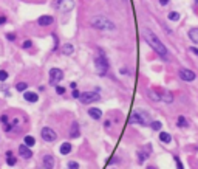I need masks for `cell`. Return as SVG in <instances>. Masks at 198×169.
<instances>
[{
  "label": "cell",
  "mask_w": 198,
  "mask_h": 169,
  "mask_svg": "<svg viewBox=\"0 0 198 169\" xmlns=\"http://www.w3.org/2000/svg\"><path fill=\"white\" fill-rule=\"evenodd\" d=\"M142 36H144V39H146V42L163 58V59H169V51H167V48H166V45L158 39V36L152 31V30H149V28H146L144 31H142Z\"/></svg>",
  "instance_id": "6da1fadb"
},
{
  "label": "cell",
  "mask_w": 198,
  "mask_h": 169,
  "mask_svg": "<svg viewBox=\"0 0 198 169\" xmlns=\"http://www.w3.org/2000/svg\"><path fill=\"white\" fill-rule=\"evenodd\" d=\"M90 24H91L93 28H96L99 31H113V30H116V25L105 16H94Z\"/></svg>",
  "instance_id": "7a4b0ae2"
},
{
  "label": "cell",
  "mask_w": 198,
  "mask_h": 169,
  "mask_svg": "<svg viewBox=\"0 0 198 169\" xmlns=\"http://www.w3.org/2000/svg\"><path fill=\"white\" fill-rule=\"evenodd\" d=\"M129 123L130 124H138V126H150L152 123V118H150V113L142 110V109H136L130 118H129Z\"/></svg>",
  "instance_id": "3957f363"
},
{
  "label": "cell",
  "mask_w": 198,
  "mask_h": 169,
  "mask_svg": "<svg viewBox=\"0 0 198 169\" xmlns=\"http://www.w3.org/2000/svg\"><path fill=\"white\" fill-rule=\"evenodd\" d=\"M94 67H96L97 75H101V76H104L109 72V61H107L104 51H99V56L94 58Z\"/></svg>",
  "instance_id": "277c9868"
},
{
  "label": "cell",
  "mask_w": 198,
  "mask_h": 169,
  "mask_svg": "<svg viewBox=\"0 0 198 169\" xmlns=\"http://www.w3.org/2000/svg\"><path fill=\"white\" fill-rule=\"evenodd\" d=\"M101 99V95H99V90L96 89V90H91V92H82L80 93V98H79V101H80V104H91V102H96V101H99Z\"/></svg>",
  "instance_id": "5b68a950"
},
{
  "label": "cell",
  "mask_w": 198,
  "mask_h": 169,
  "mask_svg": "<svg viewBox=\"0 0 198 169\" xmlns=\"http://www.w3.org/2000/svg\"><path fill=\"white\" fill-rule=\"evenodd\" d=\"M48 78H50V79H48V81H50V85H54V87H56V85H59V82L64 79V72H62L60 68H56V67H54V68L50 70Z\"/></svg>",
  "instance_id": "8992f818"
},
{
  "label": "cell",
  "mask_w": 198,
  "mask_h": 169,
  "mask_svg": "<svg viewBox=\"0 0 198 169\" xmlns=\"http://www.w3.org/2000/svg\"><path fill=\"white\" fill-rule=\"evenodd\" d=\"M40 136H42V140L45 143H54L57 140V133L54 132V129H51L48 126H45V127L40 129Z\"/></svg>",
  "instance_id": "52a82bcc"
},
{
  "label": "cell",
  "mask_w": 198,
  "mask_h": 169,
  "mask_svg": "<svg viewBox=\"0 0 198 169\" xmlns=\"http://www.w3.org/2000/svg\"><path fill=\"white\" fill-rule=\"evenodd\" d=\"M53 6L56 10H60L62 13H68L74 8V2L73 0H54V3Z\"/></svg>",
  "instance_id": "ba28073f"
},
{
  "label": "cell",
  "mask_w": 198,
  "mask_h": 169,
  "mask_svg": "<svg viewBox=\"0 0 198 169\" xmlns=\"http://www.w3.org/2000/svg\"><path fill=\"white\" fill-rule=\"evenodd\" d=\"M150 154H152V146H150V144H146V146H144L141 150H138V152H136L138 163H139V164H142V163H144V161H146V160L150 157Z\"/></svg>",
  "instance_id": "9c48e42d"
},
{
  "label": "cell",
  "mask_w": 198,
  "mask_h": 169,
  "mask_svg": "<svg viewBox=\"0 0 198 169\" xmlns=\"http://www.w3.org/2000/svg\"><path fill=\"white\" fill-rule=\"evenodd\" d=\"M178 75H179V78H181L183 81H186V82H192V81H195V78H196L195 72H192V70H189V68H179Z\"/></svg>",
  "instance_id": "30bf717a"
},
{
  "label": "cell",
  "mask_w": 198,
  "mask_h": 169,
  "mask_svg": "<svg viewBox=\"0 0 198 169\" xmlns=\"http://www.w3.org/2000/svg\"><path fill=\"white\" fill-rule=\"evenodd\" d=\"M17 152H19L20 158H23V160L33 158V150H31V147H28V146H25V144H20L19 149H17Z\"/></svg>",
  "instance_id": "8fae6325"
},
{
  "label": "cell",
  "mask_w": 198,
  "mask_h": 169,
  "mask_svg": "<svg viewBox=\"0 0 198 169\" xmlns=\"http://www.w3.org/2000/svg\"><path fill=\"white\" fill-rule=\"evenodd\" d=\"M54 164H56V158H54L51 154H45V155L42 157V166H43V167H47V169H53V167H54Z\"/></svg>",
  "instance_id": "7c38bea8"
},
{
  "label": "cell",
  "mask_w": 198,
  "mask_h": 169,
  "mask_svg": "<svg viewBox=\"0 0 198 169\" xmlns=\"http://www.w3.org/2000/svg\"><path fill=\"white\" fill-rule=\"evenodd\" d=\"M88 116L91 119H94V121H99V119L102 118V110L99 109V107H90L88 109Z\"/></svg>",
  "instance_id": "4fadbf2b"
},
{
  "label": "cell",
  "mask_w": 198,
  "mask_h": 169,
  "mask_svg": "<svg viewBox=\"0 0 198 169\" xmlns=\"http://www.w3.org/2000/svg\"><path fill=\"white\" fill-rule=\"evenodd\" d=\"M53 22H54V17L53 16H40L37 19V25L39 27H50Z\"/></svg>",
  "instance_id": "5bb4252c"
},
{
  "label": "cell",
  "mask_w": 198,
  "mask_h": 169,
  "mask_svg": "<svg viewBox=\"0 0 198 169\" xmlns=\"http://www.w3.org/2000/svg\"><path fill=\"white\" fill-rule=\"evenodd\" d=\"M22 95H23V99L28 101V102H31V104H34V102L39 101V95H37L36 92H28V90H27V92H23Z\"/></svg>",
  "instance_id": "9a60e30c"
},
{
  "label": "cell",
  "mask_w": 198,
  "mask_h": 169,
  "mask_svg": "<svg viewBox=\"0 0 198 169\" xmlns=\"http://www.w3.org/2000/svg\"><path fill=\"white\" fill-rule=\"evenodd\" d=\"M79 135H80L79 123H77V121H73V123H71V127H70V138H77Z\"/></svg>",
  "instance_id": "2e32d148"
},
{
  "label": "cell",
  "mask_w": 198,
  "mask_h": 169,
  "mask_svg": "<svg viewBox=\"0 0 198 169\" xmlns=\"http://www.w3.org/2000/svg\"><path fill=\"white\" fill-rule=\"evenodd\" d=\"M71 150H73V144H71L70 141L62 143L60 147H59V152H60L62 155H68V154H71Z\"/></svg>",
  "instance_id": "e0dca14e"
},
{
  "label": "cell",
  "mask_w": 198,
  "mask_h": 169,
  "mask_svg": "<svg viewBox=\"0 0 198 169\" xmlns=\"http://www.w3.org/2000/svg\"><path fill=\"white\" fill-rule=\"evenodd\" d=\"M159 95H161V101L164 102V104H172L173 102V95L170 93V92H159Z\"/></svg>",
  "instance_id": "ac0fdd59"
},
{
  "label": "cell",
  "mask_w": 198,
  "mask_h": 169,
  "mask_svg": "<svg viewBox=\"0 0 198 169\" xmlns=\"http://www.w3.org/2000/svg\"><path fill=\"white\" fill-rule=\"evenodd\" d=\"M147 96H149V99H152V101H155V102L161 101L159 92H156V90H153V89H149V90H147Z\"/></svg>",
  "instance_id": "d6986e66"
},
{
  "label": "cell",
  "mask_w": 198,
  "mask_h": 169,
  "mask_svg": "<svg viewBox=\"0 0 198 169\" xmlns=\"http://www.w3.org/2000/svg\"><path fill=\"white\" fill-rule=\"evenodd\" d=\"M62 54H67V56H71L74 53V45L73 44H64L62 45Z\"/></svg>",
  "instance_id": "ffe728a7"
},
{
  "label": "cell",
  "mask_w": 198,
  "mask_h": 169,
  "mask_svg": "<svg viewBox=\"0 0 198 169\" xmlns=\"http://www.w3.org/2000/svg\"><path fill=\"white\" fill-rule=\"evenodd\" d=\"M159 141L164 144H169V143H172V135L167 132H159Z\"/></svg>",
  "instance_id": "44dd1931"
},
{
  "label": "cell",
  "mask_w": 198,
  "mask_h": 169,
  "mask_svg": "<svg viewBox=\"0 0 198 169\" xmlns=\"http://www.w3.org/2000/svg\"><path fill=\"white\" fill-rule=\"evenodd\" d=\"M23 144H25V146H28V147H33V146L36 144V138H34V136H31V135H27V136L23 138Z\"/></svg>",
  "instance_id": "7402d4cb"
},
{
  "label": "cell",
  "mask_w": 198,
  "mask_h": 169,
  "mask_svg": "<svg viewBox=\"0 0 198 169\" xmlns=\"http://www.w3.org/2000/svg\"><path fill=\"white\" fill-rule=\"evenodd\" d=\"M176 126H178V127H189V123H187L186 116L179 115V116H178V119H176Z\"/></svg>",
  "instance_id": "603a6c76"
},
{
  "label": "cell",
  "mask_w": 198,
  "mask_h": 169,
  "mask_svg": "<svg viewBox=\"0 0 198 169\" xmlns=\"http://www.w3.org/2000/svg\"><path fill=\"white\" fill-rule=\"evenodd\" d=\"M27 89H28V84H27L25 81H20V82H17V84H16V90H17V92H20V93L27 92Z\"/></svg>",
  "instance_id": "cb8c5ba5"
},
{
  "label": "cell",
  "mask_w": 198,
  "mask_h": 169,
  "mask_svg": "<svg viewBox=\"0 0 198 169\" xmlns=\"http://www.w3.org/2000/svg\"><path fill=\"white\" fill-rule=\"evenodd\" d=\"M189 37H190L192 42L198 44V30H196V28H192V30L189 31Z\"/></svg>",
  "instance_id": "d4e9b609"
},
{
  "label": "cell",
  "mask_w": 198,
  "mask_h": 169,
  "mask_svg": "<svg viewBox=\"0 0 198 169\" xmlns=\"http://www.w3.org/2000/svg\"><path fill=\"white\" fill-rule=\"evenodd\" d=\"M161 127H163V124H161V121H152L150 123V129L152 130H161Z\"/></svg>",
  "instance_id": "484cf974"
},
{
  "label": "cell",
  "mask_w": 198,
  "mask_h": 169,
  "mask_svg": "<svg viewBox=\"0 0 198 169\" xmlns=\"http://www.w3.org/2000/svg\"><path fill=\"white\" fill-rule=\"evenodd\" d=\"M179 19V13H176V11H172V13H169V20H173V22H176Z\"/></svg>",
  "instance_id": "4316f807"
},
{
  "label": "cell",
  "mask_w": 198,
  "mask_h": 169,
  "mask_svg": "<svg viewBox=\"0 0 198 169\" xmlns=\"http://www.w3.org/2000/svg\"><path fill=\"white\" fill-rule=\"evenodd\" d=\"M6 164H8V166H11V167H13V166H16V164H17V158H16V155H14V157L6 158Z\"/></svg>",
  "instance_id": "83f0119b"
},
{
  "label": "cell",
  "mask_w": 198,
  "mask_h": 169,
  "mask_svg": "<svg viewBox=\"0 0 198 169\" xmlns=\"http://www.w3.org/2000/svg\"><path fill=\"white\" fill-rule=\"evenodd\" d=\"M8 72L6 70H0V82H5L6 79H8Z\"/></svg>",
  "instance_id": "f1b7e54d"
},
{
  "label": "cell",
  "mask_w": 198,
  "mask_h": 169,
  "mask_svg": "<svg viewBox=\"0 0 198 169\" xmlns=\"http://www.w3.org/2000/svg\"><path fill=\"white\" fill-rule=\"evenodd\" d=\"M67 166H68L67 169H79V163H77V161H73V160H71V161H68V163H67Z\"/></svg>",
  "instance_id": "f546056e"
},
{
  "label": "cell",
  "mask_w": 198,
  "mask_h": 169,
  "mask_svg": "<svg viewBox=\"0 0 198 169\" xmlns=\"http://www.w3.org/2000/svg\"><path fill=\"white\" fill-rule=\"evenodd\" d=\"M33 47V42L30 41V39H27V41H23V44H22V48H25V50H28V48H31Z\"/></svg>",
  "instance_id": "4dcf8cb0"
},
{
  "label": "cell",
  "mask_w": 198,
  "mask_h": 169,
  "mask_svg": "<svg viewBox=\"0 0 198 169\" xmlns=\"http://www.w3.org/2000/svg\"><path fill=\"white\" fill-rule=\"evenodd\" d=\"M65 92H67V89H65V87H62V85H56V93H57V95H65Z\"/></svg>",
  "instance_id": "1f68e13d"
},
{
  "label": "cell",
  "mask_w": 198,
  "mask_h": 169,
  "mask_svg": "<svg viewBox=\"0 0 198 169\" xmlns=\"http://www.w3.org/2000/svg\"><path fill=\"white\" fill-rule=\"evenodd\" d=\"M0 123H2L3 126L8 124V123H10V116H8V115H2V116H0Z\"/></svg>",
  "instance_id": "d6a6232c"
},
{
  "label": "cell",
  "mask_w": 198,
  "mask_h": 169,
  "mask_svg": "<svg viewBox=\"0 0 198 169\" xmlns=\"http://www.w3.org/2000/svg\"><path fill=\"white\" fill-rule=\"evenodd\" d=\"M71 96H73V99H79V98H80V92L76 89V90L71 92Z\"/></svg>",
  "instance_id": "836d02e7"
},
{
  "label": "cell",
  "mask_w": 198,
  "mask_h": 169,
  "mask_svg": "<svg viewBox=\"0 0 198 169\" xmlns=\"http://www.w3.org/2000/svg\"><path fill=\"white\" fill-rule=\"evenodd\" d=\"M6 39H8L10 42H14V41H16V34H14V33H6Z\"/></svg>",
  "instance_id": "e575fe53"
},
{
  "label": "cell",
  "mask_w": 198,
  "mask_h": 169,
  "mask_svg": "<svg viewBox=\"0 0 198 169\" xmlns=\"http://www.w3.org/2000/svg\"><path fill=\"white\" fill-rule=\"evenodd\" d=\"M6 20H8V19H6V16H0V25H5V24H6Z\"/></svg>",
  "instance_id": "d590c367"
},
{
  "label": "cell",
  "mask_w": 198,
  "mask_h": 169,
  "mask_svg": "<svg viewBox=\"0 0 198 169\" xmlns=\"http://www.w3.org/2000/svg\"><path fill=\"white\" fill-rule=\"evenodd\" d=\"M70 89H71V90H76V89H77V82H76V81L70 82Z\"/></svg>",
  "instance_id": "8d00e7d4"
},
{
  "label": "cell",
  "mask_w": 198,
  "mask_h": 169,
  "mask_svg": "<svg viewBox=\"0 0 198 169\" xmlns=\"http://www.w3.org/2000/svg\"><path fill=\"white\" fill-rule=\"evenodd\" d=\"M5 157H6V158H10V157H14V152H13V150H6V152H5Z\"/></svg>",
  "instance_id": "74e56055"
},
{
  "label": "cell",
  "mask_w": 198,
  "mask_h": 169,
  "mask_svg": "<svg viewBox=\"0 0 198 169\" xmlns=\"http://www.w3.org/2000/svg\"><path fill=\"white\" fill-rule=\"evenodd\" d=\"M110 126H112V121H110V119H107V121L104 123V127H105V129H109Z\"/></svg>",
  "instance_id": "f35d334b"
},
{
  "label": "cell",
  "mask_w": 198,
  "mask_h": 169,
  "mask_svg": "<svg viewBox=\"0 0 198 169\" xmlns=\"http://www.w3.org/2000/svg\"><path fill=\"white\" fill-rule=\"evenodd\" d=\"M119 73H121V75H127V73H129V70H127V68H121V70H119Z\"/></svg>",
  "instance_id": "ab89813d"
},
{
  "label": "cell",
  "mask_w": 198,
  "mask_h": 169,
  "mask_svg": "<svg viewBox=\"0 0 198 169\" xmlns=\"http://www.w3.org/2000/svg\"><path fill=\"white\" fill-rule=\"evenodd\" d=\"M190 51H192L195 56H198V48H195V47H193V48H190Z\"/></svg>",
  "instance_id": "60d3db41"
},
{
  "label": "cell",
  "mask_w": 198,
  "mask_h": 169,
  "mask_svg": "<svg viewBox=\"0 0 198 169\" xmlns=\"http://www.w3.org/2000/svg\"><path fill=\"white\" fill-rule=\"evenodd\" d=\"M159 3H161L163 6H166V5L169 3V0H159Z\"/></svg>",
  "instance_id": "b9f144b4"
},
{
  "label": "cell",
  "mask_w": 198,
  "mask_h": 169,
  "mask_svg": "<svg viewBox=\"0 0 198 169\" xmlns=\"http://www.w3.org/2000/svg\"><path fill=\"white\" fill-rule=\"evenodd\" d=\"M146 169H158V167H156V166H153V164H149Z\"/></svg>",
  "instance_id": "7bdbcfd3"
},
{
  "label": "cell",
  "mask_w": 198,
  "mask_h": 169,
  "mask_svg": "<svg viewBox=\"0 0 198 169\" xmlns=\"http://www.w3.org/2000/svg\"><path fill=\"white\" fill-rule=\"evenodd\" d=\"M39 169H47V167H43V166H42V167H39Z\"/></svg>",
  "instance_id": "ee69618b"
},
{
  "label": "cell",
  "mask_w": 198,
  "mask_h": 169,
  "mask_svg": "<svg viewBox=\"0 0 198 169\" xmlns=\"http://www.w3.org/2000/svg\"><path fill=\"white\" fill-rule=\"evenodd\" d=\"M195 2H198V0H195Z\"/></svg>",
  "instance_id": "f6af8a7d"
}]
</instances>
